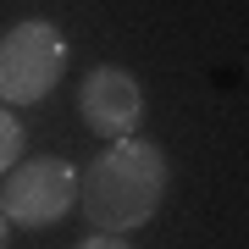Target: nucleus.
<instances>
[{"mask_svg":"<svg viewBox=\"0 0 249 249\" xmlns=\"http://www.w3.org/2000/svg\"><path fill=\"white\" fill-rule=\"evenodd\" d=\"M166 178H172L166 150L139 133H122L78 183V205L100 232H133L155 222L160 199H166Z\"/></svg>","mask_w":249,"mask_h":249,"instance_id":"obj_1","label":"nucleus"},{"mask_svg":"<svg viewBox=\"0 0 249 249\" xmlns=\"http://www.w3.org/2000/svg\"><path fill=\"white\" fill-rule=\"evenodd\" d=\"M67 72V39L55 22H17L0 39V106H39Z\"/></svg>","mask_w":249,"mask_h":249,"instance_id":"obj_2","label":"nucleus"},{"mask_svg":"<svg viewBox=\"0 0 249 249\" xmlns=\"http://www.w3.org/2000/svg\"><path fill=\"white\" fill-rule=\"evenodd\" d=\"M78 166L61 155H34L0 178V216L11 227H55L78 205Z\"/></svg>","mask_w":249,"mask_h":249,"instance_id":"obj_3","label":"nucleus"},{"mask_svg":"<svg viewBox=\"0 0 249 249\" xmlns=\"http://www.w3.org/2000/svg\"><path fill=\"white\" fill-rule=\"evenodd\" d=\"M78 111L89 122V133L122 139V133H133L144 122V89H139L133 72H122V67H94L83 78V89H78Z\"/></svg>","mask_w":249,"mask_h":249,"instance_id":"obj_4","label":"nucleus"},{"mask_svg":"<svg viewBox=\"0 0 249 249\" xmlns=\"http://www.w3.org/2000/svg\"><path fill=\"white\" fill-rule=\"evenodd\" d=\"M22 160V122L11 116V106H0V178Z\"/></svg>","mask_w":249,"mask_h":249,"instance_id":"obj_5","label":"nucleus"},{"mask_svg":"<svg viewBox=\"0 0 249 249\" xmlns=\"http://www.w3.org/2000/svg\"><path fill=\"white\" fill-rule=\"evenodd\" d=\"M78 249H133V244H127L122 232H100V227H94V232H89V238H83Z\"/></svg>","mask_w":249,"mask_h":249,"instance_id":"obj_6","label":"nucleus"},{"mask_svg":"<svg viewBox=\"0 0 249 249\" xmlns=\"http://www.w3.org/2000/svg\"><path fill=\"white\" fill-rule=\"evenodd\" d=\"M6 238H11V222H6V216H0V249H6Z\"/></svg>","mask_w":249,"mask_h":249,"instance_id":"obj_7","label":"nucleus"}]
</instances>
